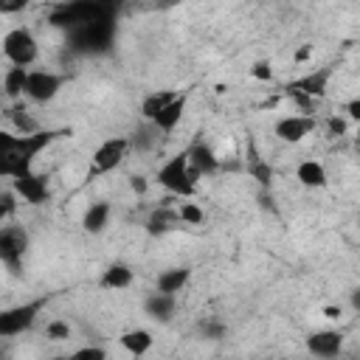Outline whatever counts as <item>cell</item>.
I'll return each instance as SVG.
<instances>
[{
    "label": "cell",
    "mask_w": 360,
    "mask_h": 360,
    "mask_svg": "<svg viewBox=\"0 0 360 360\" xmlns=\"http://www.w3.org/2000/svg\"><path fill=\"white\" fill-rule=\"evenodd\" d=\"M129 149H132V138H121V135L107 138V141L93 152V172H96V174H104V172L118 169V166L127 160Z\"/></svg>",
    "instance_id": "8992f818"
},
{
    "label": "cell",
    "mask_w": 360,
    "mask_h": 360,
    "mask_svg": "<svg viewBox=\"0 0 360 360\" xmlns=\"http://www.w3.org/2000/svg\"><path fill=\"white\" fill-rule=\"evenodd\" d=\"M112 31H115V25H112V17H110V20H96V22H87V25H79L68 34H70L73 48L90 53V51H104L112 42Z\"/></svg>",
    "instance_id": "5b68a950"
},
{
    "label": "cell",
    "mask_w": 360,
    "mask_h": 360,
    "mask_svg": "<svg viewBox=\"0 0 360 360\" xmlns=\"http://www.w3.org/2000/svg\"><path fill=\"white\" fill-rule=\"evenodd\" d=\"M250 174L259 180L262 188H270V183H273V169H270V163H264V160L250 163Z\"/></svg>",
    "instance_id": "4316f807"
},
{
    "label": "cell",
    "mask_w": 360,
    "mask_h": 360,
    "mask_svg": "<svg viewBox=\"0 0 360 360\" xmlns=\"http://www.w3.org/2000/svg\"><path fill=\"white\" fill-rule=\"evenodd\" d=\"M112 14H115V0H70V3L56 6L48 20L59 28L73 31L96 20H110Z\"/></svg>",
    "instance_id": "7a4b0ae2"
},
{
    "label": "cell",
    "mask_w": 360,
    "mask_h": 360,
    "mask_svg": "<svg viewBox=\"0 0 360 360\" xmlns=\"http://www.w3.org/2000/svg\"><path fill=\"white\" fill-rule=\"evenodd\" d=\"M42 307H45V298H37L31 304H20V307L6 309L0 315V338H11V335H20V332L31 329V323L37 321Z\"/></svg>",
    "instance_id": "52a82bcc"
},
{
    "label": "cell",
    "mask_w": 360,
    "mask_h": 360,
    "mask_svg": "<svg viewBox=\"0 0 360 360\" xmlns=\"http://www.w3.org/2000/svg\"><path fill=\"white\" fill-rule=\"evenodd\" d=\"M11 208H14L11 194H3V217H8V214H11Z\"/></svg>",
    "instance_id": "8d00e7d4"
},
{
    "label": "cell",
    "mask_w": 360,
    "mask_h": 360,
    "mask_svg": "<svg viewBox=\"0 0 360 360\" xmlns=\"http://www.w3.org/2000/svg\"><path fill=\"white\" fill-rule=\"evenodd\" d=\"M250 73H253L259 82H270V79H273V70H270V65H267V62H256Z\"/></svg>",
    "instance_id": "d6a6232c"
},
{
    "label": "cell",
    "mask_w": 360,
    "mask_h": 360,
    "mask_svg": "<svg viewBox=\"0 0 360 360\" xmlns=\"http://www.w3.org/2000/svg\"><path fill=\"white\" fill-rule=\"evenodd\" d=\"M11 121H14V127L20 129V135H28V132H37V129H39V127H37V121L25 112V107L11 110Z\"/></svg>",
    "instance_id": "484cf974"
},
{
    "label": "cell",
    "mask_w": 360,
    "mask_h": 360,
    "mask_svg": "<svg viewBox=\"0 0 360 360\" xmlns=\"http://www.w3.org/2000/svg\"><path fill=\"white\" fill-rule=\"evenodd\" d=\"M28 250V233L20 228V225H6L0 231V262L8 267V270H20L22 264V256Z\"/></svg>",
    "instance_id": "ba28073f"
},
{
    "label": "cell",
    "mask_w": 360,
    "mask_h": 360,
    "mask_svg": "<svg viewBox=\"0 0 360 360\" xmlns=\"http://www.w3.org/2000/svg\"><path fill=\"white\" fill-rule=\"evenodd\" d=\"M62 76L59 73H51V70H28V87H25V96L37 104H45V101H53L56 93L62 90Z\"/></svg>",
    "instance_id": "9c48e42d"
},
{
    "label": "cell",
    "mask_w": 360,
    "mask_h": 360,
    "mask_svg": "<svg viewBox=\"0 0 360 360\" xmlns=\"http://www.w3.org/2000/svg\"><path fill=\"white\" fill-rule=\"evenodd\" d=\"M307 352L315 357H338L343 352V335L338 329H321L307 338Z\"/></svg>",
    "instance_id": "4fadbf2b"
},
{
    "label": "cell",
    "mask_w": 360,
    "mask_h": 360,
    "mask_svg": "<svg viewBox=\"0 0 360 360\" xmlns=\"http://www.w3.org/2000/svg\"><path fill=\"white\" fill-rule=\"evenodd\" d=\"M326 129H329V135H335V138H340V135H346V118H338V115H329V118H326Z\"/></svg>",
    "instance_id": "f546056e"
},
{
    "label": "cell",
    "mask_w": 360,
    "mask_h": 360,
    "mask_svg": "<svg viewBox=\"0 0 360 360\" xmlns=\"http://www.w3.org/2000/svg\"><path fill=\"white\" fill-rule=\"evenodd\" d=\"M28 3H31V0H0V11H3V14H17V11H22Z\"/></svg>",
    "instance_id": "1f68e13d"
},
{
    "label": "cell",
    "mask_w": 360,
    "mask_h": 360,
    "mask_svg": "<svg viewBox=\"0 0 360 360\" xmlns=\"http://www.w3.org/2000/svg\"><path fill=\"white\" fill-rule=\"evenodd\" d=\"M177 214H180V219H183L186 225H202V222H205V214H202V208H200L197 202H180Z\"/></svg>",
    "instance_id": "d4e9b609"
},
{
    "label": "cell",
    "mask_w": 360,
    "mask_h": 360,
    "mask_svg": "<svg viewBox=\"0 0 360 360\" xmlns=\"http://www.w3.org/2000/svg\"><path fill=\"white\" fill-rule=\"evenodd\" d=\"M354 138H357V143H360V121H357V129H354Z\"/></svg>",
    "instance_id": "ab89813d"
},
{
    "label": "cell",
    "mask_w": 360,
    "mask_h": 360,
    "mask_svg": "<svg viewBox=\"0 0 360 360\" xmlns=\"http://www.w3.org/2000/svg\"><path fill=\"white\" fill-rule=\"evenodd\" d=\"M62 135H68V129H37L28 135L0 132V174L11 180L34 172V158Z\"/></svg>",
    "instance_id": "6da1fadb"
},
{
    "label": "cell",
    "mask_w": 360,
    "mask_h": 360,
    "mask_svg": "<svg viewBox=\"0 0 360 360\" xmlns=\"http://www.w3.org/2000/svg\"><path fill=\"white\" fill-rule=\"evenodd\" d=\"M107 222H110V202H93L82 217V228L87 233H101Z\"/></svg>",
    "instance_id": "44dd1931"
},
{
    "label": "cell",
    "mask_w": 360,
    "mask_h": 360,
    "mask_svg": "<svg viewBox=\"0 0 360 360\" xmlns=\"http://www.w3.org/2000/svg\"><path fill=\"white\" fill-rule=\"evenodd\" d=\"M186 104H188V93H177V98H174L172 104H166V107L152 118V124H155L160 132H172V129L183 121V115H186Z\"/></svg>",
    "instance_id": "5bb4252c"
},
{
    "label": "cell",
    "mask_w": 360,
    "mask_h": 360,
    "mask_svg": "<svg viewBox=\"0 0 360 360\" xmlns=\"http://www.w3.org/2000/svg\"><path fill=\"white\" fill-rule=\"evenodd\" d=\"M186 152H188V163H191V169L197 172V177H200V174H214V172L219 169V158L211 152L208 143L197 141V143H191V149H186Z\"/></svg>",
    "instance_id": "9a60e30c"
},
{
    "label": "cell",
    "mask_w": 360,
    "mask_h": 360,
    "mask_svg": "<svg viewBox=\"0 0 360 360\" xmlns=\"http://www.w3.org/2000/svg\"><path fill=\"white\" fill-rule=\"evenodd\" d=\"M352 307L360 312V290H354V292H352Z\"/></svg>",
    "instance_id": "f35d334b"
},
{
    "label": "cell",
    "mask_w": 360,
    "mask_h": 360,
    "mask_svg": "<svg viewBox=\"0 0 360 360\" xmlns=\"http://www.w3.org/2000/svg\"><path fill=\"white\" fill-rule=\"evenodd\" d=\"M129 186H132L135 194H146V188H149L146 177H141V174H132V177H129Z\"/></svg>",
    "instance_id": "836d02e7"
},
{
    "label": "cell",
    "mask_w": 360,
    "mask_h": 360,
    "mask_svg": "<svg viewBox=\"0 0 360 360\" xmlns=\"http://www.w3.org/2000/svg\"><path fill=\"white\" fill-rule=\"evenodd\" d=\"M326 318H340V307H326Z\"/></svg>",
    "instance_id": "74e56055"
},
{
    "label": "cell",
    "mask_w": 360,
    "mask_h": 360,
    "mask_svg": "<svg viewBox=\"0 0 360 360\" xmlns=\"http://www.w3.org/2000/svg\"><path fill=\"white\" fill-rule=\"evenodd\" d=\"M295 177H298V183L307 186V188H326V183H329L326 169H323V163H318V160H301L298 169H295Z\"/></svg>",
    "instance_id": "e0dca14e"
},
{
    "label": "cell",
    "mask_w": 360,
    "mask_h": 360,
    "mask_svg": "<svg viewBox=\"0 0 360 360\" xmlns=\"http://www.w3.org/2000/svg\"><path fill=\"white\" fill-rule=\"evenodd\" d=\"M3 53H6V59L11 65L28 68V65H34L39 59V42H37V37L28 28L20 25V28L6 31V37H3Z\"/></svg>",
    "instance_id": "277c9868"
},
{
    "label": "cell",
    "mask_w": 360,
    "mask_h": 360,
    "mask_svg": "<svg viewBox=\"0 0 360 360\" xmlns=\"http://www.w3.org/2000/svg\"><path fill=\"white\" fill-rule=\"evenodd\" d=\"M174 307H177V298L172 292H163V290H155L146 301H143V309L158 318V321H169L174 315Z\"/></svg>",
    "instance_id": "ac0fdd59"
},
{
    "label": "cell",
    "mask_w": 360,
    "mask_h": 360,
    "mask_svg": "<svg viewBox=\"0 0 360 360\" xmlns=\"http://www.w3.org/2000/svg\"><path fill=\"white\" fill-rule=\"evenodd\" d=\"M45 335H48L51 340H68V338H70V323H68V321H51V323L45 326Z\"/></svg>",
    "instance_id": "f1b7e54d"
},
{
    "label": "cell",
    "mask_w": 360,
    "mask_h": 360,
    "mask_svg": "<svg viewBox=\"0 0 360 360\" xmlns=\"http://www.w3.org/2000/svg\"><path fill=\"white\" fill-rule=\"evenodd\" d=\"M155 132H158V127L149 121V127H146V129H141V132L132 138V149H149V146L158 141V135H155Z\"/></svg>",
    "instance_id": "83f0119b"
},
{
    "label": "cell",
    "mask_w": 360,
    "mask_h": 360,
    "mask_svg": "<svg viewBox=\"0 0 360 360\" xmlns=\"http://www.w3.org/2000/svg\"><path fill=\"white\" fill-rule=\"evenodd\" d=\"M343 110H346V115H349L354 124L360 121V98H352V101H346V107H343Z\"/></svg>",
    "instance_id": "e575fe53"
},
{
    "label": "cell",
    "mask_w": 360,
    "mask_h": 360,
    "mask_svg": "<svg viewBox=\"0 0 360 360\" xmlns=\"http://www.w3.org/2000/svg\"><path fill=\"white\" fill-rule=\"evenodd\" d=\"M11 188L14 194H20L25 202L31 205H39L48 200V180L45 174H37V172H28V174H20V177H11Z\"/></svg>",
    "instance_id": "8fae6325"
},
{
    "label": "cell",
    "mask_w": 360,
    "mask_h": 360,
    "mask_svg": "<svg viewBox=\"0 0 360 360\" xmlns=\"http://www.w3.org/2000/svg\"><path fill=\"white\" fill-rule=\"evenodd\" d=\"M183 219H180V214L177 211H172L169 205H160V208H155L152 214H149V219H146V231L152 233V236H163V233H169L172 228H177Z\"/></svg>",
    "instance_id": "2e32d148"
},
{
    "label": "cell",
    "mask_w": 360,
    "mask_h": 360,
    "mask_svg": "<svg viewBox=\"0 0 360 360\" xmlns=\"http://www.w3.org/2000/svg\"><path fill=\"white\" fill-rule=\"evenodd\" d=\"M121 346H124L129 354L141 357V354H146V352L152 349V335H149L146 329H129V332L121 335Z\"/></svg>",
    "instance_id": "cb8c5ba5"
},
{
    "label": "cell",
    "mask_w": 360,
    "mask_h": 360,
    "mask_svg": "<svg viewBox=\"0 0 360 360\" xmlns=\"http://www.w3.org/2000/svg\"><path fill=\"white\" fill-rule=\"evenodd\" d=\"M177 98V93L174 90H155V93H149L143 101H141V115L146 118V121H152L166 104H172Z\"/></svg>",
    "instance_id": "603a6c76"
},
{
    "label": "cell",
    "mask_w": 360,
    "mask_h": 360,
    "mask_svg": "<svg viewBox=\"0 0 360 360\" xmlns=\"http://www.w3.org/2000/svg\"><path fill=\"white\" fill-rule=\"evenodd\" d=\"M25 87H28V68L22 65H11L3 76V90L8 98H20L25 96Z\"/></svg>",
    "instance_id": "ffe728a7"
},
{
    "label": "cell",
    "mask_w": 360,
    "mask_h": 360,
    "mask_svg": "<svg viewBox=\"0 0 360 360\" xmlns=\"http://www.w3.org/2000/svg\"><path fill=\"white\" fill-rule=\"evenodd\" d=\"M73 357H82V360H104L107 352L104 349H96V346H87V349H79Z\"/></svg>",
    "instance_id": "4dcf8cb0"
},
{
    "label": "cell",
    "mask_w": 360,
    "mask_h": 360,
    "mask_svg": "<svg viewBox=\"0 0 360 360\" xmlns=\"http://www.w3.org/2000/svg\"><path fill=\"white\" fill-rule=\"evenodd\" d=\"M132 270L127 267V264H121V262H115V264H110L104 273H101V287L104 290H127L129 284H132Z\"/></svg>",
    "instance_id": "d6986e66"
},
{
    "label": "cell",
    "mask_w": 360,
    "mask_h": 360,
    "mask_svg": "<svg viewBox=\"0 0 360 360\" xmlns=\"http://www.w3.org/2000/svg\"><path fill=\"white\" fill-rule=\"evenodd\" d=\"M329 79H332V68H318V70H309L307 76L290 82V84L284 87V93H292V90H295V93H307V96H312V98H321V96H326Z\"/></svg>",
    "instance_id": "7c38bea8"
},
{
    "label": "cell",
    "mask_w": 360,
    "mask_h": 360,
    "mask_svg": "<svg viewBox=\"0 0 360 360\" xmlns=\"http://www.w3.org/2000/svg\"><path fill=\"white\" fill-rule=\"evenodd\" d=\"M158 186H163L166 191L177 194V197H194L197 194V172L188 163V152H177L172 155L155 174Z\"/></svg>",
    "instance_id": "3957f363"
},
{
    "label": "cell",
    "mask_w": 360,
    "mask_h": 360,
    "mask_svg": "<svg viewBox=\"0 0 360 360\" xmlns=\"http://www.w3.org/2000/svg\"><path fill=\"white\" fill-rule=\"evenodd\" d=\"M222 332H225V326H217V323H208L205 326V335H211V338H219Z\"/></svg>",
    "instance_id": "d590c367"
},
{
    "label": "cell",
    "mask_w": 360,
    "mask_h": 360,
    "mask_svg": "<svg viewBox=\"0 0 360 360\" xmlns=\"http://www.w3.org/2000/svg\"><path fill=\"white\" fill-rule=\"evenodd\" d=\"M315 129V115H307V112H292V115H284L276 121L273 127V135L284 143H301L309 132Z\"/></svg>",
    "instance_id": "30bf717a"
},
{
    "label": "cell",
    "mask_w": 360,
    "mask_h": 360,
    "mask_svg": "<svg viewBox=\"0 0 360 360\" xmlns=\"http://www.w3.org/2000/svg\"><path fill=\"white\" fill-rule=\"evenodd\" d=\"M188 278H191V270H188V267H169V270H163V273L158 276V290L177 295V292L188 284Z\"/></svg>",
    "instance_id": "7402d4cb"
}]
</instances>
